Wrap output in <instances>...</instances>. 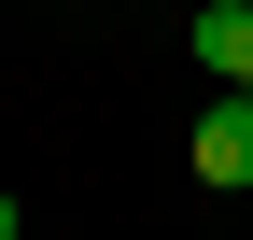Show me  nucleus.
I'll return each mask as SVG.
<instances>
[{"instance_id": "obj_1", "label": "nucleus", "mask_w": 253, "mask_h": 240, "mask_svg": "<svg viewBox=\"0 0 253 240\" xmlns=\"http://www.w3.org/2000/svg\"><path fill=\"white\" fill-rule=\"evenodd\" d=\"M183 170H197L211 198H239V184H253V99H239V85L197 113V127H183Z\"/></svg>"}, {"instance_id": "obj_2", "label": "nucleus", "mask_w": 253, "mask_h": 240, "mask_svg": "<svg viewBox=\"0 0 253 240\" xmlns=\"http://www.w3.org/2000/svg\"><path fill=\"white\" fill-rule=\"evenodd\" d=\"M183 43H197L211 85H239V99H253V0H197V14H183Z\"/></svg>"}, {"instance_id": "obj_3", "label": "nucleus", "mask_w": 253, "mask_h": 240, "mask_svg": "<svg viewBox=\"0 0 253 240\" xmlns=\"http://www.w3.org/2000/svg\"><path fill=\"white\" fill-rule=\"evenodd\" d=\"M0 240H14V198H0Z\"/></svg>"}]
</instances>
